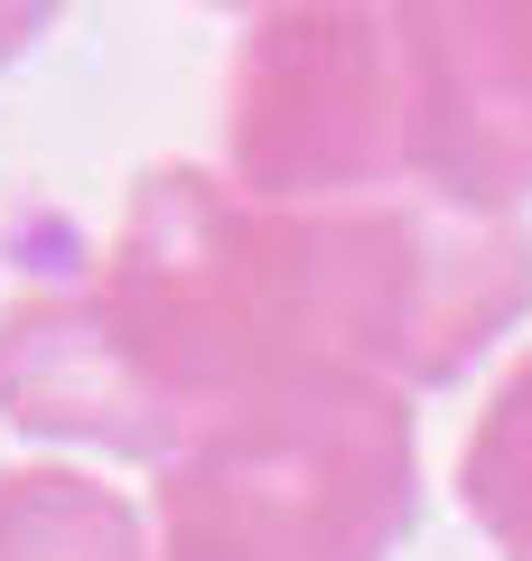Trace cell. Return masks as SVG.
<instances>
[{"mask_svg": "<svg viewBox=\"0 0 532 561\" xmlns=\"http://www.w3.org/2000/svg\"><path fill=\"white\" fill-rule=\"evenodd\" d=\"M113 365L169 449L280 383H458L532 319V234L458 197H253L224 169H150L84 280Z\"/></svg>", "mask_w": 532, "mask_h": 561, "instance_id": "obj_1", "label": "cell"}, {"mask_svg": "<svg viewBox=\"0 0 532 561\" xmlns=\"http://www.w3.org/2000/svg\"><path fill=\"white\" fill-rule=\"evenodd\" d=\"M420 524V421L393 383H280L159 459V561H393Z\"/></svg>", "mask_w": 532, "mask_h": 561, "instance_id": "obj_2", "label": "cell"}, {"mask_svg": "<svg viewBox=\"0 0 532 561\" xmlns=\"http://www.w3.org/2000/svg\"><path fill=\"white\" fill-rule=\"evenodd\" d=\"M224 179L253 197H430L420 0H280L224 66Z\"/></svg>", "mask_w": 532, "mask_h": 561, "instance_id": "obj_3", "label": "cell"}, {"mask_svg": "<svg viewBox=\"0 0 532 561\" xmlns=\"http://www.w3.org/2000/svg\"><path fill=\"white\" fill-rule=\"evenodd\" d=\"M430 197L532 206V0H420Z\"/></svg>", "mask_w": 532, "mask_h": 561, "instance_id": "obj_4", "label": "cell"}, {"mask_svg": "<svg viewBox=\"0 0 532 561\" xmlns=\"http://www.w3.org/2000/svg\"><path fill=\"white\" fill-rule=\"evenodd\" d=\"M0 561H159L150 515L122 486L38 468V478L0 486Z\"/></svg>", "mask_w": 532, "mask_h": 561, "instance_id": "obj_5", "label": "cell"}, {"mask_svg": "<svg viewBox=\"0 0 532 561\" xmlns=\"http://www.w3.org/2000/svg\"><path fill=\"white\" fill-rule=\"evenodd\" d=\"M458 505L495 542V561H532V356H513L476 412L458 449Z\"/></svg>", "mask_w": 532, "mask_h": 561, "instance_id": "obj_6", "label": "cell"}, {"mask_svg": "<svg viewBox=\"0 0 532 561\" xmlns=\"http://www.w3.org/2000/svg\"><path fill=\"white\" fill-rule=\"evenodd\" d=\"M47 20H57V0H0V57H20Z\"/></svg>", "mask_w": 532, "mask_h": 561, "instance_id": "obj_7", "label": "cell"}, {"mask_svg": "<svg viewBox=\"0 0 532 561\" xmlns=\"http://www.w3.org/2000/svg\"><path fill=\"white\" fill-rule=\"evenodd\" d=\"M216 10H253V20H262V10H280V0H216Z\"/></svg>", "mask_w": 532, "mask_h": 561, "instance_id": "obj_8", "label": "cell"}]
</instances>
